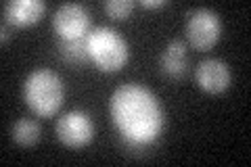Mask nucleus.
<instances>
[{"mask_svg": "<svg viewBox=\"0 0 251 167\" xmlns=\"http://www.w3.org/2000/svg\"><path fill=\"white\" fill-rule=\"evenodd\" d=\"M109 115L122 140L136 148L153 144L166 125L161 100L138 82L122 84L113 90L109 98Z\"/></svg>", "mask_w": 251, "mask_h": 167, "instance_id": "1", "label": "nucleus"}, {"mask_svg": "<svg viewBox=\"0 0 251 167\" xmlns=\"http://www.w3.org/2000/svg\"><path fill=\"white\" fill-rule=\"evenodd\" d=\"M23 102L38 117H52L65 100L63 77L52 69H34L23 79Z\"/></svg>", "mask_w": 251, "mask_h": 167, "instance_id": "2", "label": "nucleus"}, {"mask_svg": "<svg viewBox=\"0 0 251 167\" xmlns=\"http://www.w3.org/2000/svg\"><path fill=\"white\" fill-rule=\"evenodd\" d=\"M88 61L103 73H115L130 59V44L115 27L99 25L92 27L86 36Z\"/></svg>", "mask_w": 251, "mask_h": 167, "instance_id": "3", "label": "nucleus"}, {"mask_svg": "<svg viewBox=\"0 0 251 167\" xmlns=\"http://www.w3.org/2000/svg\"><path fill=\"white\" fill-rule=\"evenodd\" d=\"M186 40L193 48L209 50L218 44L222 36V19L209 6H197V9L186 13Z\"/></svg>", "mask_w": 251, "mask_h": 167, "instance_id": "4", "label": "nucleus"}, {"mask_svg": "<svg viewBox=\"0 0 251 167\" xmlns=\"http://www.w3.org/2000/svg\"><path fill=\"white\" fill-rule=\"evenodd\" d=\"M57 140L67 148H84L94 138V121L92 117L82 109H72L59 117L57 125Z\"/></svg>", "mask_w": 251, "mask_h": 167, "instance_id": "5", "label": "nucleus"}, {"mask_svg": "<svg viewBox=\"0 0 251 167\" xmlns=\"http://www.w3.org/2000/svg\"><path fill=\"white\" fill-rule=\"evenodd\" d=\"M52 29L59 40L86 38L90 31V13L80 2L61 4L52 15Z\"/></svg>", "mask_w": 251, "mask_h": 167, "instance_id": "6", "label": "nucleus"}, {"mask_svg": "<svg viewBox=\"0 0 251 167\" xmlns=\"http://www.w3.org/2000/svg\"><path fill=\"white\" fill-rule=\"evenodd\" d=\"M195 84L205 94L226 92L232 84V73H230L228 63H224L222 59H216V57L203 59L195 67Z\"/></svg>", "mask_w": 251, "mask_h": 167, "instance_id": "7", "label": "nucleus"}, {"mask_svg": "<svg viewBox=\"0 0 251 167\" xmlns=\"http://www.w3.org/2000/svg\"><path fill=\"white\" fill-rule=\"evenodd\" d=\"M44 13V0H9L4 4V23H11L15 27H29L40 21Z\"/></svg>", "mask_w": 251, "mask_h": 167, "instance_id": "8", "label": "nucleus"}, {"mask_svg": "<svg viewBox=\"0 0 251 167\" xmlns=\"http://www.w3.org/2000/svg\"><path fill=\"white\" fill-rule=\"evenodd\" d=\"M159 69L170 79H180L188 69V48L182 40H170L159 54Z\"/></svg>", "mask_w": 251, "mask_h": 167, "instance_id": "9", "label": "nucleus"}, {"mask_svg": "<svg viewBox=\"0 0 251 167\" xmlns=\"http://www.w3.org/2000/svg\"><path fill=\"white\" fill-rule=\"evenodd\" d=\"M11 136L19 146H34L36 142L40 140V123H38L36 119L21 117L13 123Z\"/></svg>", "mask_w": 251, "mask_h": 167, "instance_id": "10", "label": "nucleus"}, {"mask_svg": "<svg viewBox=\"0 0 251 167\" xmlns=\"http://www.w3.org/2000/svg\"><path fill=\"white\" fill-rule=\"evenodd\" d=\"M59 54L69 65H84L88 61V48H86V38L77 40H61Z\"/></svg>", "mask_w": 251, "mask_h": 167, "instance_id": "11", "label": "nucleus"}, {"mask_svg": "<svg viewBox=\"0 0 251 167\" xmlns=\"http://www.w3.org/2000/svg\"><path fill=\"white\" fill-rule=\"evenodd\" d=\"M105 13L115 21H124L128 19L132 11H134V0H107L103 4Z\"/></svg>", "mask_w": 251, "mask_h": 167, "instance_id": "12", "label": "nucleus"}, {"mask_svg": "<svg viewBox=\"0 0 251 167\" xmlns=\"http://www.w3.org/2000/svg\"><path fill=\"white\" fill-rule=\"evenodd\" d=\"M143 9H161L166 6V0H143Z\"/></svg>", "mask_w": 251, "mask_h": 167, "instance_id": "13", "label": "nucleus"}]
</instances>
